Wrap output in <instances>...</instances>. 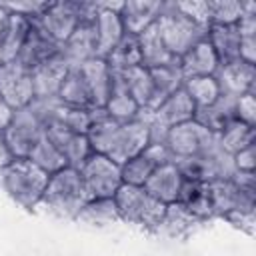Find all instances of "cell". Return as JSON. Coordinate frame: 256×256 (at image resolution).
<instances>
[{
    "label": "cell",
    "mask_w": 256,
    "mask_h": 256,
    "mask_svg": "<svg viewBox=\"0 0 256 256\" xmlns=\"http://www.w3.org/2000/svg\"><path fill=\"white\" fill-rule=\"evenodd\" d=\"M218 58L216 52L212 50L210 42L204 38L196 46H192L184 56L178 58V68L184 78H194V76H214L218 70Z\"/></svg>",
    "instance_id": "obj_21"
},
{
    "label": "cell",
    "mask_w": 256,
    "mask_h": 256,
    "mask_svg": "<svg viewBox=\"0 0 256 256\" xmlns=\"http://www.w3.org/2000/svg\"><path fill=\"white\" fill-rule=\"evenodd\" d=\"M60 54L66 58V62L72 68L96 58V32L92 22L78 24V28L70 34V38L60 46Z\"/></svg>",
    "instance_id": "obj_19"
},
{
    "label": "cell",
    "mask_w": 256,
    "mask_h": 256,
    "mask_svg": "<svg viewBox=\"0 0 256 256\" xmlns=\"http://www.w3.org/2000/svg\"><path fill=\"white\" fill-rule=\"evenodd\" d=\"M70 64L66 58L58 52L54 58L46 60L38 68L32 70V82H34V98H56L60 92V86L64 78L70 72Z\"/></svg>",
    "instance_id": "obj_15"
},
{
    "label": "cell",
    "mask_w": 256,
    "mask_h": 256,
    "mask_svg": "<svg viewBox=\"0 0 256 256\" xmlns=\"http://www.w3.org/2000/svg\"><path fill=\"white\" fill-rule=\"evenodd\" d=\"M76 220L84 224H92V226H106V224L122 222L114 198H90L80 208Z\"/></svg>",
    "instance_id": "obj_29"
},
{
    "label": "cell",
    "mask_w": 256,
    "mask_h": 256,
    "mask_svg": "<svg viewBox=\"0 0 256 256\" xmlns=\"http://www.w3.org/2000/svg\"><path fill=\"white\" fill-rule=\"evenodd\" d=\"M182 180H184V176L178 170L176 162H166V164H160L148 176V180L144 182V188L150 196H154L162 204H172L178 198Z\"/></svg>",
    "instance_id": "obj_18"
},
{
    "label": "cell",
    "mask_w": 256,
    "mask_h": 256,
    "mask_svg": "<svg viewBox=\"0 0 256 256\" xmlns=\"http://www.w3.org/2000/svg\"><path fill=\"white\" fill-rule=\"evenodd\" d=\"M12 160H14V156H12L10 148H8V142H6V138H4V132H0V172H2Z\"/></svg>",
    "instance_id": "obj_42"
},
{
    "label": "cell",
    "mask_w": 256,
    "mask_h": 256,
    "mask_svg": "<svg viewBox=\"0 0 256 256\" xmlns=\"http://www.w3.org/2000/svg\"><path fill=\"white\" fill-rule=\"evenodd\" d=\"M234 116L248 126H256V92H246L234 98Z\"/></svg>",
    "instance_id": "obj_39"
},
{
    "label": "cell",
    "mask_w": 256,
    "mask_h": 256,
    "mask_svg": "<svg viewBox=\"0 0 256 256\" xmlns=\"http://www.w3.org/2000/svg\"><path fill=\"white\" fill-rule=\"evenodd\" d=\"M244 14V2L216 0L210 2V26L212 24H238Z\"/></svg>",
    "instance_id": "obj_37"
},
{
    "label": "cell",
    "mask_w": 256,
    "mask_h": 256,
    "mask_svg": "<svg viewBox=\"0 0 256 256\" xmlns=\"http://www.w3.org/2000/svg\"><path fill=\"white\" fill-rule=\"evenodd\" d=\"M194 224H198V220L182 204L172 202V204H166L164 218L158 224L156 232H164V234H170V236H180V234L188 232Z\"/></svg>",
    "instance_id": "obj_35"
},
{
    "label": "cell",
    "mask_w": 256,
    "mask_h": 256,
    "mask_svg": "<svg viewBox=\"0 0 256 256\" xmlns=\"http://www.w3.org/2000/svg\"><path fill=\"white\" fill-rule=\"evenodd\" d=\"M4 64V56H2V50H0V66Z\"/></svg>",
    "instance_id": "obj_45"
},
{
    "label": "cell",
    "mask_w": 256,
    "mask_h": 256,
    "mask_svg": "<svg viewBox=\"0 0 256 256\" xmlns=\"http://www.w3.org/2000/svg\"><path fill=\"white\" fill-rule=\"evenodd\" d=\"M176 202L182 204L198 222H204V220L214 216V206H212L208 182L184 178Z\"/></svg>",
    "instance_id": "obj_20"
},
{
    "label": "cell",
    "mask_w": 256,
    "mask_h": 256,
    "mask_svg": "<svg viewBox=\"0 0 256 256\" xmlns=\"http://www.w3.org/2000/svg\"><path fill=\"white\" fill-rule=\"evenodd\" d=\"M114 72V70H112ZM104 112L114 118V120H120V122H128V120H134L138 118L140 114V108L138 104L134 102V98L128 94V90L124 88L122 80H120V74L114 72L112 76V90H110V96L104 104Z\"/></svg>",
    "instance_id": "obj_25"
},
{
    "label": "cell",
    "mask_w": 256,
    "mask_h": 256,
    "mask_svg": "<svg viewBox=\"0 0 256 256\" xmlns=\"http://www.w3.org/2000/svg\"><path fill=\"white\" fill-rule=\"evenodd\" d=\"M50 174L36 166L30 158H14L2 172L0 182L4 192L22 208L32 210L40 204Z\"/></svg>",
    "instance_id": "obj_2"
},
{
    "label": "cell",
    "mask_w": 256,
    "mask_h": 256,
    "mask_svg": "<svg viewBox=\"0 0 256 256\" xmlns=\"http://www.w3.org/2000/svg\"><path fill=\"white\" fill-rule=\"evenodd\" d=\"M52 124H60L66 130L78 132V134H88L92 126V110H82V108H70L64 104H58L56 118Z\"/></svg>",
    "instance_id": "obj_36"
},
{
    "label": "cell",
    "mask_w": 256,
    "mask_h": 256,
    "mask_svg": "<svg viewBox=\"0 0 256 256\" xmlns=\"http://www.w3.org/2000/svg\"><path fill=\"white\" fill-rule=\"evenodd\" d=\"M114 200L122 222L136 224L146 230H156L166 212V204L150 196L144 186L122 184L116 190Z\"/></svg>",
    "instance_id": "obj_5"
},
{
    "label": "cell",
    "mask_w": 256,
    "mask_h": 256,
    "mask_svg": "<svg viewBox=\"0 0 256 256\" xmlns=\"http://www.w3.org/2000/svg\"><path fill=\"white\" fill-rule=\"evenodd\" d=\"M36 22L62 46L80 24L78 2H48L46 10L36 18Z\"/></svg>",
    "instance_id": "obj_10"
},
{
    "label": "cell",
    "mask_w": 256,
    "mask_h": 256,
    "mask_svg": "<svg viewBox=\"0 0 256 256\" xmlns=\"http://www.w3.org/2000/svg\"><path fill=\"white\" fill-rule=\"evenodd\" d=\"M150 70V76H152V86H154V94H152V104L148 110H154L162 100H166L172 92H176L182 82H184V76L178 68V62L176 64H170V66H160V68H148ZM148 110H142V112H148Z\"/></svg>",
    "instance_id": "obj_27"
},
{
    "label": "cell",
    "mask_w": 256,
    "mask_h": 256,
    "mask_svg": "<svg viewBox=\"0 0 256 256\" xmlns=\"http://www.w3.org/2000/svg\"><path fill=\"white\" fill-rule=\"evenodd\" d=\"M234 118H236L234 116V98L224 96V94H220L214 104H210L202 110H196V116H194V120H198L204 128H208L214 134H218Z\"/></svg>",
    "instance_id": "obj_28"
},
{
    "label": "cell",
    "mask_w": 256,
    "mask_h": 256,
    "mask_svg": "<svg viewBox=\"0 0 256 256\" xmlns=\"http://www.w3.org/2000/svg\"><path fill=\"white\" fill-rule=\"evenodd\" d=\"M58 102L70 108H82V110H94L92 98H90V90L80 74L78 68H70L68 76L64 78L60 92H58Z\"/></svg>",
    "instance_id": "obj_26"
},
{
    "label": "cell",
    "mask_w": 256,
    "mask_h": 256,
    "mask_svg": "<svg viewBox=\"0 0 256 256\" xmlns=\"http://www.w3.org/2000/svg\"><path fill=\"white\" fill-rule=\"evenodd\" d=\"M182 88L194 102L196 110H202L210 104H214L220 96V88L214 76H194V78H184Z\"/></svg>",
    "instance_id": "obj_33"
},
{
    "label": "cell",
    "mask_w": 256,
    "mask_h": 256,
    "mask_svg": "<svg viewBox=\"0 0 256 256\" xmlns=\"http://www.w3.org/2000/svg\"><path fill=\"white\" fill-rule=\"evenodd\" d=\"M28 158H30L36 166H40L44 172H48V174H54V172H58L60 168L68 166L66 160H64V156L60 154V150L54 146V142H52L46 134H44V136L36 142V146L30 150Z\"/></svg>",
    "instance_id": "obj_34"
},
{
    "label": "cell",
    "mask_w": 256,
    "mask_h": 256,
    "mask_svg": "<svg viewBox=\"0 0 256 256\" xmlns=\"http://www.w3.org/2000/svg\"><path fill=\"white\" fill-rule=\"evenodd\" d=\"M30 32V20L20 16V14H12L10 12V22H8V28H6V34L4 38L0 40V50H2V56H4V62L8 60H16L26 36Z\"/></svg>",
    "instance_id": "obj_32"
},
{
    "label": "cell",
    "mask_w": 256,
    "mask_h": 256,
    "mask_svg": "<svg viewBox=\"0 0 256 256\" xmlns=\"http://www.w3.org/2000/svg\"><path fill=\"white\" fill-rule=\"evenodd\" d=\"M256 126H248L240 120H232L228 122L220 132H218V144L224 152H228L230 156L236 154L238 150L250 146L256 142Z\"/></svg>",
    "instance_id": "obj_30"
},
{
    "label": "cell",
    "mask_w": 256,
    "mask_h": 256,
    "mask_svg": "<svg viewBox=\"0 0 256 256\" xmlns=\"http://www.w3.org/2000/svg\"><path fill=\"white\" fill-rule=\"evenodd\" d=\"M138 46H140L142 66H146V68H160V66H170V64L178 62V58H174L170 54L164 40L160 38L156 24H152L142 34H138Z\"/></svg>",
    "instance_id": "obj_23"
},
{
    "label": "cell",
    "mask_w": 256,
    "mask_h": 256,
    "mask_svg": "<svg viewBox=\"0 0 256 256\" xmlns=\"http://www.w3.org/2000/svg\"><path fill=\"white\" fill-rule=\"evenodd\" d=\"M166 162H174L172 152L168 150L166 142H150L140 154L134 158L126 160L120 166L122 172V184H132V186H144L148 176Z\"/></svg>",
    "instance_id": "obj_9"
},
{
    "label": "cell",
    "mask_w": 256,
    "mask_h": 256,
    "mask_svg": "<svg viewBox=\"0 0 256 256\" xmlns=\"http://www.w3.org/2000/svg\"><path fill=\"white\" fill-rule=\"evenodd\" d=\"M0 98L12 108L20 110L34 100L32 70L18 60H8L0 66Z\"/></svg>",
    "instance_id": "obj_8"
},
{
    "label": "cell",
    "mask_w": 256,
    "mask_h": 256,
    "mask_svg": "<svg viewBox=\"0 0 256 256\" xmlns=\"http://www.w3.org/2000/svg\"><path fill=\"white\" fill-rule=\"evenodd\" d=\"M206 40L220 64H228L240 58V32L236 24H212L208 28Z\"/></svg>",
    "instance_id": "obj_22"
},
{
    "label": "cell",
    "mask_w": 256,
    "mask_h": 256,
    "mask_svg": "<svg viewBox=\"0 0 256 256\" xmlns=\"http://www.w3.org/2000/svg\"><path fill=\"white\" fill-rule=\"evenodd\" d=\"M176 8L186 14L188 18H192L196 24L210 28V2L206 0H188V2H174Z\"/></svg>",
    "instance_id": "obj_38"
},
{
    "label": "cell",
    "mask_w": 256,
    "mask_h": 256,
    "mask_svg": "<svg viewBox=\"0 0 256 256\" xmlns=\"http://www.w3.org/2000/svg\"><path fill=\"white\" fill-rule=\"evenodd\" d=\"M88 192L84 188V182L80 178L78 168L64 166L58 172L50 174L44 196L40 204L60 218H74L78 216L80 208L88 202Z\"/></svg>",
    "instance_id": "obj_3"
},
{
    "label": "cell",
    "mask_w": 256,
    "mask_h": 256,
    "mask_svg": "<svg viewBox=\"0 0 256 256\" xmlns=\"http://www.w3.org/2000/svg\"><path fill=\"white\" fill-rule=\"evenodd\" d=\"M76 68L80 70V74L90 90L94 108H104V104L110 96V90H112V76H114L108 62L104 58H92Z\"/></svg>",
    "instance_id": "obj_17"
},
{
    "label": "cell",
    "mask_w": 256,
    "mask_h": 256,
    "mask_svg": "<svg viewBox=\"0 0 256 256\" xmlns=\"http://www.w3.org/2000/svg\"><path fill=\"white\" fill-rule=\"evenodd\" d=\"M58 52H60V44L56 40H52L36 20H30V32H28L16 60L20 64H24L26 68L34 70L40 64H44L46 60L54 58Z\"/></svg>",
    "instance_id": "obj_13"
},
{
    "label": "cell",
    "mask_w": 256,
    "mask_h": 256,
    "mask_svg": "<svg viewBox=\"0 0 256 256\" xmlns=\"http://www.w3.org/2000/svg\"><path fill=\"white\" fill-rule=\"evenodd\" d=\"M104 60L108 62L110 70H114V72H122V70H128L132 66H140L142 64V56H140L138 36L124 34L122 40L116 44V48Z\"/></svg>",
    "instance_id": "obj_31"
},
{
    "label": "cell",
    "mask_w": 256,
    "mask_h": 256,
    "mask_svg": "<svg viewBox=\"0 0 256 256\" xmlns=\"http://www.w3.org/2000/svg\"><path fill=\"white\" fill-rule=\"evenodd\" d=\"M232 162L236 172H254L256 168V142L238 150L236 154H232Z\"/></svg>",
    "instance_id": "obj_40"
},
{
    "label": "cell",
    "mask_w": 256,
    "mask_h": 256,
    "mask_svg": "<svg viewBox=\"0 0 256 256\" xmlns=\"http://www.w3.org/2000/svg\"><path fill=\"white\" fill-rule=\"evenodd\" d=\"M78 172L88 192V198H114L116 190L122 186L120 164L98 152H92L78 166Z\"/></svg>",
    "instance_id": "obj_6"
},
{
    "label": "cell",
    "mask_w": 256,
    "mask_h": 256,
    "mask_svg": "<svg viewBox=\"0 0 256 256\" xmlns=\"http://www.w3.org/2000/svg\"><path fill=\"white\" fill-rule=\"evenodd\" d=\"M88 140L92 152L104 154L122 166L126 160L134 158L150 144V128L140 114L134 120L120 122L110 118L104 108H94Z\"/></svg>",
    "instance_id": "obj_1"
},
{
    "label": "cell",
    "mask_w": 256,
    "mask_h": 256,
    "mask_svg": "<svg viewBox=\"0 0 256 256\" xmlns=\"http://www.w3.org/2000/svg\"><path fill=\"white\" fill-rule=\"evenodd\" d=\"M12 116H14V110L0 98V132H4L8 128V124L12 122Z\"/></svg>",
    "instance_id": "obj_43"
},
{
    "label": "cell",
    "mask_w": 256,
    "mask_h": 256,
    "mask_svg": "<svg viewBox=\"0 0 256 256\" xmlns=\"http://www.w3.org/2000/svg\"><path fill=\"white\" fill-rule=\"evenodd\" d=\"M46 136L54 142V146L64 156L66 164L72 166V168H78L92 154V146H90L88 134H78V132L66 130L60 124H50L46 128Z\"/></svg>",
    "instance_id": "obj_14"
},
{
    "label": "cell",
    "mask_w": 256,
    "mask_h": 256,
    "mask_svg": "<svg viewBox=\"0 0 256 256\" xmlns=\"http://www.w3.org/2000/svg\"><path fill=\"white\" fill-rule=\"evenodd\" d=\"M8 22H10V10H8L4 4H0V40H2L4 34H6Z\"/></svg>",
    "instance_id": "obj_44"
},
{
    "label": "cell",
    "mask_w": 256,
    "mask_h": 256,
    "mask_svg": "<svg viewBox=\"0 0 256 256\" xmlns=\"http://www.w3.org/2000/svg\"><path fill=\"white\" fill-rule=\"evenodd\" d=\"M224 218H226L228 222H232L236 228H240V230H244V232H248V234L254 232V224H256L254 210H250V212H242V210L230 212V214H226Z\"/></svg>",
    "instance_id": "obj_41"
},
{
    "label": "cell",
    "mask_w": 256,
    "mask_h": 256,
    "mask_svg": "<svg viewBox=\"0 0 256 256\" xmlns=\"http://www.w3.org/2000/svg\"><path fill=\"white\" fill-rule=\"evenodd\" d=\"M156 30L174 58L184 56L208 34V28L196 24L192 18L182 14L174 2H164V8L156 20Z\"/></svg>",
    "instance_id": "obj_4"
},
{
    "label": "cell",
    "mask_w": 256,
    "mask_h": 256,
    "mask_svg": "<svg viewBox=\"0 0 256 256\" xmlns=\"http://www.w3.org/2000/svg\"><path fill=\"white\" fill-rule=\"evenodd\" d=\"M214 78L218 82L220 94L224 96L238 98L246 92H256V68L254 64H248L240 58L228 64H218Z\"/></svg>",
    "instance_id": "obj_12"
},
{
    "label": "cell",
    "mask_w": 256,
    "mask_h": 256,
    "mask_svg": "<svg viewBox=\"0 0 256 256\" xmlns=\"http://www.w3.org/2000/svg\"><path fill=\"white\" fill-rule=\"evenodd\" d=\"M118 74H120V80H122L124 88L128 90V94L138 104L140 112L142 110H148L150 104H152V94H154L150 70L140 64V66H132L128 70H122Z\"/></svg>",
    "instance_id": "obj_24"
},
{
    "label": "cell",
    "mask_w": 256,
    "mask_h": 256,
    "mask_svg": "<svg viewBox=\"0 0 256 256\" xmlns=\"http://www.w3.org/2000/svg\"><path fill=\"white\" fill-rule=\"evenodd\" d=\"M120 6H122V2L102 4L94 22H92L94 32H96V58H106L116 48V44L122 40V36L126 34L122 20H120V14H118Z\"/></svg>",
    "instance_id": "obj_11"
},
{
    "label": "cell",
    "mask_w": 256,
    "mask_h": 256,
    "mask_svg": "<svg viewBox=\"0 0 256 256\" xmlns=\"http://www.w3.org/2000/svg\"><path fill=\"white\" fill-rule=\"evenodd\" d=\"M164 142H166L168 150L172 152L174 160L176 158H192V156H200L206 150L214 148L218 144V134L204 128L198 120H188L178 126H172L166 132Z\"/></svg>",
    "instance_id": "obj_7"
},
{
    "label": "cell",
    "mask_w": 256,
    "mask_h": 256,
    "mask_svg": "<svg viewBox=\"0 0 256 256\" xmlns=\"http://www.w3.org/2000/svg\"><path fill=\"white\" fill-rule=\"evenodd\" d=\"M164 8V2L158 0H134V2H122L120 6V20L126 34L138 36L152 24H156L160 12Z\"/></svg>",
    "instance_id": "obj_16"
}]
</instances>
